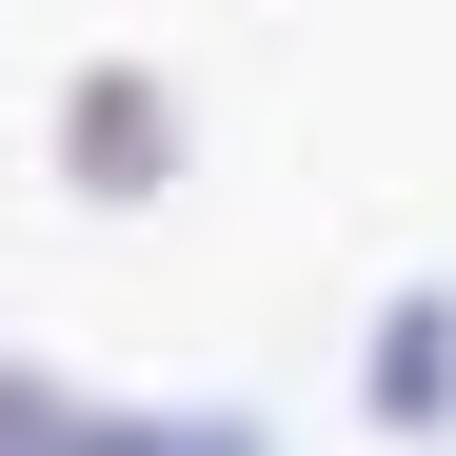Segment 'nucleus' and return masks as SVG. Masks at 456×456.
<instances>
[{
	"label": "nucleus",
	"mask_w": 456,
	"mask_h": 456,
	"mask_svg": "<svg viewBox=\"0 0 456 456\" xmlns=\"http://www.w3.org/2000/svg\"><path fill=\"white\" fill-rule=\"evenodd\" d=\"M40 159H60V199L139 218V199H179V179H199V119H179L159 60H80V80H60V119H40Z\"/></svg>",
	"instance_id": "nucleus-1"
},
{
	"label": "nucleus",
	"mask_w": 456,
	"mask_h": 456,
	"mask_svg": "<svg viewBox=\"0 0 456 456\" xmlns=\"http://www.w3.org/2000/svg\"><path fill=\"white\" fill-rule=\"evenodd\" d=\"M0 456H278L258 417H100V397H60L40 357H0Z\"/></svg>",
	"instance_id": "nucleus-2"
},
{
	"label": "nucleus",
	"mask_w": 456,
	"mask_h": 456,
	"mask_svg": "<svg viewBox=\"0 0 456 456\" xmlns=\"http://www.w3.org/2000/svg\"><path fill=\"white\" fill-rule=\"evenodd\" d=\"M357 397L397 417V436H456V278H397V297H377V357H357Z\"/></svg>",
	"instance_id": "nucleus-3"
}]
</instances>
